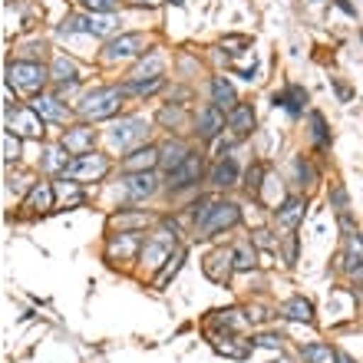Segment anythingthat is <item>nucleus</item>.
<instances>
[{
	"label": "nucleus",
	"instance_id": "nucleus-11",
	"mask_svg": "<svg viewBox=\"0 0 363 363\" xmlns=\"http://www.w3.org/2000/svg\"><path fill=\"white\" fill-rule=\"evenodd\" d=\"M135 255H143V241H139V231H119V235H109L106 241V258L109 261H129Z\"/></svg>",
	"mask_w": 363,
	"mask_h": 363
},
{
	"label": "nucleus",
	"instance_id": "nucleus-51",
	"mask_svg": "<svg viewBox=\"0 0 363 363\" xmlns=\"http://www.w3.org/2000/svg\"><path fill=\"white\" fill-rule=\"evenodd\" d=\"M175 4H182V0H175Z\"/></svg>",
	"mask_w": 363,
	"mask_h": 363
},
{
	"label": "nucleus",
	"instance_id": "nucleus-2",
	"mask_svg": "<svg viewBox=\"0 0 363 363\" xmlns=\"http://www.w3.org/2000/svg\"><path fill=\"white\" fill-rule=\"evenodd\" d=\"M125 99L123 86H96L93 93H86L77 103V116L86 123H99V119H113L119 113V106Z\"/></svg>",
	"mask_w": 363,
	"mask_h": 363
},
{
	"label": "nucleus",
	"instance_id": "nucleus-22",
	"mask_svg": "<svg viewBox=\"0 0 363 363\" xmlns=\"http://www.w3.org/2000/svg\"><path fill=\"white\" fill-rule=\"evenodd\" d=\"M281 317L284 320H297V324H314V304L301 294L287 297L284 304H281Z\"/></svg>",
	"mask_w": 363,
	"mask_h": 363
},
{
	"label": "nucleus",
	"instance_id": "nucleus-39",
	"mask_svg": "<svg viewBox=\"0 0 363 363\" xmlns=\"http://www.w3.org/2000/svg\"><path fill=\"white\" fill-rule=\"evenodd\" d=\"M330 208H334L337 215H347V208H350V199H347V189H344V185H334V189H330Z\"/></svg>",
	"mask_w": 363,
	"mask_h": 363
},
{
	"label": "nucleus",
	"instance_id": "nucleus-45",
	"mask_svg": "<svg viewBox=\"0 0 363 363\" xmlns=\"http://www.w3.org/2000/svg\"><path fill=\"white\" fill-rule=\"evenodd\" d=\"M297 261V238L287 241V264H294Z\"/></svg>",
	"mask_w": 363,
	"mask_h": 363
},
{
	"label": "nucleus",
	"instance_id": "nucleus-41",
	"mask_svg": "<svg viewBox=\"0 0 363 363\" xmlns=\"http://www.w3.org/2000/svg\"><path fill=\"white\" fill-rule=\"evenodd\" d=\"M67 155H63V152H60V149H47V159H43V169H50V172H57V169H60V172H63V169H67Z\"/></svg>",
	"mask_w": 363,
	"mask_h": 363
},
{
	"label": "nucleus",
	"instance_id": "nucleus-7",
	"mask_svg": "<svg viewBox=\"0 0 363 363\" xmlns=\"http://www.w3.org/2000/svg\"><path fill=\"white\" fill-rule=\"evenodd\" d=\"M43 123H47V119H43L33 106L7 113V129L10 133H17V135H23V139H40V135H43Z\"/></svg>",
	"mask_w": 363,
	"mask_h": 363
},
{
	"label": "nucleus",
	"instance_id": "nucleus-36",
	"mask_svg": "<svg viewBox=\"0 0 363 363\" xmlns=\"http://www.w3.org/2000/svg\"><path fill=\"white\" fill-rule=\"evenodd\" d=\"M311 139H314L317 149H327V145H330V135H327V125H324V116L320 113H311Z\"/></svg>",
	"mask_w": 363,
	"mask_h": 363
},
{
	"label": "nucleus",
	"instance_id": "nucleus-37",
	"mask_svg": "<svg viewBox=\"0 0 363 363\" xmlns=\"http://www.w3.org/2000/svg\"><path fill=\"white\" fill-rule=\"evenodd\" d=\"M215 320H218L225 330H241V327L248 324V317H241V311H235V307H231V311H218Z\"/></svg>",
	"mask_w": 363,
	"mask_h": 363
},
{
	"label": "nucleus",
	"instance_id": "nucleus-43",
	"mask_svg": "<svg viewBox=\"0 0 363 363\" xmlns=\"http://www.w3.org/2000/svg\"><path fill=\"white\" fill-rule=\"evenodd\" d=\"M251 241H255V248H274V245H277V238L271 235L268 228H258L255 235H251Z\"/></svg>",
	"mask_w": 363,
	"mask_h": 363
},
{
	"label": "nucleus",
	"instance_id": "nucleus-38",
	"mask_svg": "<svg viewBox=\"0 0 363 363\" xmlns=\"http://www.w3.org/2000/svg\"><path fill=\"white\" fill-rule=\"evenodd\" d=\"M20 159V143H17V133H4V162H17Z\"/></svg>",
	"mask_w": 363,
	"mask_h": 363
},
{
	"label": "nucleus",
	"instance_id": "nucleus-12",
	"mask_svg": "<svg viewBox=\"0 0 363 363\" xmlns=\"http://www.w3.org/2000/svg\"><path fill=\"white\" fill-rule=\"evenodd\" d=\"M225 123H228V116L221 113L215 103H208V106H201L199 116H195V133H199L201 143H211L225 129Z\"/></svg>",
	"mask_w": 363,
	"mask_h": 363
},
{
	"label": "nucleus",
	"instance_id": "nucleus-30",
	"mask_svg": "<svg viewBox=\"0 0 363 363\" xmlns=\"http://www.w3.org/2000/svg\"><path fill=\"white\" fill-rule=\"evenodd\" d=\"M255 264H258L255 241H238V245H235V271H251Z\"/></svg>",
	"mask_w": 363,
	"mask_h": 363
},
{
	"label": "nucleus",
	"instance_id": "nucleus-24",
	"mask_svg": "<svg viewBox=\"0 0 363 363\" xmlns=\"http://www.w3.org/2000/svg\"><path fill=\"white\" fill-rule=\"evenodd\" d=\"M211 103L218 106L221 113L228 116L235 106H238V96H235V86H231L225 77H211Z\"/></svg>",
	"mask_w": 363,
	"mask_h": 363
},
{
	"label": "nucleus",
	"instance_id": "nucleus-33",
	"mask_svg": "<svg viewBox=\"0 0 363 363\" xmlns=\"http://www.w3.org/2000/svg\"><path fill=\"white\" fill-rule=\"evenodd\" d=\"M182 261H185V251L175 248L172 258H169V264H162V271L155 274V287H165V284H169V281H172V277L182 271Z\"/></svg>",
	"mask_w": 363,
	"mask_h": 363
},
{
	"label": "nucleus",
	"instance_id": "nucleus-16",
	"mask_svg": "<svg viewBox=\"0 0 363 363\" xmlns=\"http://www.w3.org/2000/svg\"><path fill=\"white\" fill-rule=\"evenodd\" d=\"M93 139H96V133L89 125H69L67 133H63V149L73 155H86V152H93Z\"/></svg>",
	"mask_w": 363,
	"mask_h": 363
},
{
	"label": "nucleus",
	"instance_id": "nucleus-1",
	"mask_svg": "<svg viewBox=\"0 0 363 363\" xmlns=\"http://www.w3.org/2000/svg\"><path fill=\"white\" fill-rule=\"evenodd\" d=\"M191 218H195V238L205 241L225 228H235L241 221V208L225 199H201L191 205Z\"/></svg>",
	"mask_w": 363,
	"mask_h": 363
},
{
	"label": "nucleus",
	"instance_id": "nucleus-46",
	"mask_svg": "<svg viewBox=\"0 0 363 363\" xmlns=\"http://www.w3.org/2000/svg\"><path fill=\"white\" fill-rule=\"evenodd\" d=\"M129 4H135V7H155V4H162V0H129Z\"/></svg>",
	"mask_w": 363,
	"mask_h": 363
},
{
	"label": "nucleus",
	"instance_id": "nucleus-35",
	"mask_svg": "<svg viewBox=\"0 0 363 363\" xmlns=\"http://www.w3.org/2000/svg\"><path fill=\"white\" fill-rule=\"evenodd\" d=\"M294 172H297V185H301V189H314L317 169L307 162V159H301V155H297V159H294Z\"/></svg>",
	"mask_w": 363,
	"mask_h": 363
},
{
	"label": "nucleus",
	"instance_id": "nucleus-19",
	"mask_svg": "<svg viewBox=\"0 0 363 363\" xmlns=\"http://www.w3.org/2000/svg\"><path fill=\"white\" fill-rule=\"evenodd\" d=\"M189 155H191V149L182 143V139H169L165 145H159V165L165 169V175L175 172V169L189 159Z\"/></svg>",
	"mask_w": 363,
	"mask_h": 363
},
{
	"label": "nucleus",
	"instance_id": "nucleus-29",
	"mask_svg": "<svg viewBox=\"0 0 363 363\" xmlns=\"http://www.w3.org/2000/svg\"><path fill=\"white\" fill-rule=\"evenodd\" d=\"M149 215L145 211H116L113 218H109V228H119V231H133L135 225H149Z\"/></svg>",
	"mask_w": 363,
	"mask_h": 363
},
{
	"label": "nucleus",
	"instance_id": "nucleus-20",
	"mask_svg": "<svg viewBox=\"0 0 363 363\" xmlns=\"http://www.w3.org/2000/svg\"><path fill=\"white\" fill-rule=\"evenodd\" d=\"M33 109H37L47 123H67V116H69V109H67V103H60V96H47V93H40L37 99H33Z\"/></svg>",
	"mask_w": 363,
	"mask_h": 363
},
{
	"label": "nucleus",
	"instance_id": "nucleus-48",
	"mask_svg": "<svg viewBox=\"0 0 363 363\" xmlns=\"http://www.w3.org/2000/svg\"><path fill=\"white\" fill-rule=\"evenodd\" d=\"M337 7H344V10H347V13H357V10H354V7H350V4H347V0H337Z\"/></svg>",
	"mask_w": 363,
	"mask_h": 363
},
{
	"label": "nucleus",
	"instance_id": "nucleus-31",
	"mask_svg": "<svg viewBox=\"0 0 363 363\" xmlns=\"http://www.w3.org/2000/svg\"><path fill=\"white\" fill-rule=\"evenodd\" d=\"M301 357L307 363H337V350H330L327 344H304L301 347Z\"/></svg>",
	"mask_w": 363,
	"mask_h": 363
},
{
	"label": "nucleus",
	"instance_id": "nucleus-4",
	"mask_svg": "<svg viewBox=\"0 0 363 363\" xmlns=\"http://www.w3.org/2000/svg\"><path fill=\"white\" fill-rule=\"evenodd\" d=\"M7 79L17 89L37 93V89H43V83L50 79V69H43L37 60H13V63H7Z\"/></svg>",
	"mask_w": 363,
	"mask_h": 363
},
{
	"label": "nucleus",
	"instance_id": "nucleus-26",
	"mask_svg": "<svg viewBox=\"0 0 363 363\" xmlns=\"http://www.w3.org/2000/svg\"><path fill=\"white\" fill-rule=\"evenodd\" d=\"M162 69H165V57L162 53H149V57L139 63V67L129 73L133 83H145V79H162Z\"/></svg>",
	"mask_w": 363,
	"mask_h": 363
},
{
	"label": "nucleus",
	"instance_id": "nucleus-17",
	"mask_svg": "<svg viewBox=\"0 0 363 363\" xmlns=\"http://www.w3.org/2000/svg\"><path fill=\"white\" fill-rule=\"evenodd\" d=\"M53 201H57V189L50 185V182H33L27 191V199H23V208L30 211H50L53 208Z\"/></svg>",
	"mask_w": 363,
	"mask_h": 363
},
{
	"label": "nucleus",
	"instance_id": "nucleus-14",
	"mask_svg": "<svg viewBox=\"0 0 363 363\" xmlns=\"http://www.w3.org/2000/svg\"><path fill=\"white\" fill-rule=\"evenodd\" d=\"M155 165H159V145H139L133 152L123 159V169L125 172H152Z\"/></svg>",
	"mask_w": 363,
	"mask_h": 363
},
{
	"label": "nucleus",
	"instance_id": "nucleus-32",
	"mask_svg": "<svg viewBox=\"0 0 363 363\" xmlns=\"http://www.w3.org/2000/svg\"><path fill=\"white\" fill-rule=\"evenodd\" d=\"M159 125L162 129H182L185 125V109H182L179 103H169L159 109Z\"/></svg>",
	"mask_w": 363,
	"mask_h": 363
},
{
	"label": "nucleus",
	"instance_id": "nucleus-49",
	"mask_svg": "<svg viewBox=\"0 0 363 363\" xmlns=\"http://www.w3.org/2000/svg\"><path fill=\"white\" fill-rule=\"evenodd\" d=\"M274 363H291V360H284V357H277V360Z\"/></svg>",
	"mask_w": 363,
	"mask_h": 363
},
{
	"label": "nucleus",
	"instance_id": "nucleus-34",
	"mask_svg": "<svg viewBox=\"0 0 363 363\" xmlns=\"http://www.w3.org/2000/svg\"><path fill=\"white\" fill-rule=\"evenodd\" d=\"M235 340H238V337H225V344H221V340H211V347H215V350H218V354H225V357H235V360H245V357L251 354V344H235Z\"/></svg>",
	"mask_w": 363,
	"mask_h": 363
},
{
	"label": "nucleus",
	"instance_id": "nucleus-47",
	"mask_svg": "<svg viewBox=\"0 0 363 363\" xmlns=\"http://www.w3.org/2000/svg\"><path fill=\"white\" fill-rule=\"evenodd\" d=\"M337 363H354V357L344 354V350H337Z\"/></svg>",
	"mask_w": 363,
	"mask_h": 363
},
{
	"label": "nucleus",
	"instance_id": "nucleus-15",
	"mask_svg": "<svg viewBox=\"0 0 363 363\" xmlns=\"http://www.w3.org/2000/svg\"><path fill=\"white\" fill-rule=\"evenodd\" d=\"M172 245H175V238H152V241H145L139 258H143V264H149L152 271H162V264L172 258Z\"/></svg>",
	"mask_w": 363,
	"mask_h": 363
},
{
	"label": "nucleus",
	"instance_id": "nucleus-27",
	"mask_svg": "<svg viewBox=\"0 0 363 363\" xmlns=\"http://www.w3.org/2000/svg\"><path fill=\"white\" fill-rule=\"evenodd\" d=\"M304 103H307L304 86H287L284 93H274V106L287 109L291 116H301V113H304Z\"/></svg>",
	"mask_w": 363,
	"mask_h": 363
},
{
	"label": "nucleus",
	"instance_id": "nucleus-8",
	"mask_svg": "<svg viewBox=\"0 0 363 363\" xmlns=\"http://www.w3.org/2000/svg\"><path fill=\"white\" fill-rule=\"evenodd\" d=\"M201 172H205V159H201V152H191L189 159H185L179 169H175V172L165 175V185H169V191L191 189V185L201 179Z\"/></svg>",
	"mask_w": 363,
	"mask_h": 363
},
{
	"label": "nucleus",
	"instance_id": "nucleus-6",
	"mask_svg": "<svg viewBox=\"0 0 363 363\" xmlns=\"http://www.w3.org/2000/svg\"><path fill=\"white\" fill-rule=\"evenodd\" d=\"M145 53V37L143 33H119L106 43L103 60L106 63H119V60H135Z\"/></svg>",
	"mask_w": 363,
	"mask_h": 363
},
{
	"label": "nucleus",
	"instance_id": "nucleus-18",
	"mask_svg": "<svg viewBox=\"0 0 363 363\" xmlns=\"http://www.w3.org/2000/svg\"><path fill=\"white\" fill-rule=\"evenodd\" d=\"M238 162L231 159V155H221L218 162L211 165L208 172V182L215 185V189H231V185H238Z\"/></svg>",
	"mask_w": 363,
	"mask_h": 363
},
{
	"label": "nucleus",
	"instance_id": "nucleus-21",
	"mask_svg": "<svg viewBox=\"0 0 363 363\" xmlns=\"http://www.w3.org/2000/svg\"><path fill=\"white\" fill-rule=\"evenodd\" d=\"M340 261H344V271H350V274L357 268H363V238L357 228L344 231V255H340Z\"/></svg>",
	"mask_w": 363,
	"mask_h": 363
},
{
	"label": "nucleus",
	"instance_id": "nucleus-42",
	"mask_svg": "<svg viewBox=\"0 0 363 363\" xmlns=\"http://www.w3.org/2000/svg\"><path fill=\"white\" fill-rule=\"evenodd\" d=\"M261 179H268V175H264V165H255V169H248V182H245V189H248L251 191V195H258V189H261V185H264V182H261Z\"/></svg>",
	"mask_w": 363,
	"mask_h": 363
},
{
	"label": "nucleus",
	"instance_id": "nucleus-13",
	"mask_svg": "<svg viewBox=\"0 0 363 363\" xmlns=\"http://www.w3.org/2000/svg\"><path fill=\"white\" fill-rule=\"evenodd\" d=\"M155 189H159V179H155V172H135V175H129V179L123 182V195L129 201L152 199Z\"/></svg>",
	"mask_w": 363,
	"mask_h": 363
},
{
	"label": "nucleus",
	"instance_id": "nucleus-50",
	"mask_svg": "<svg viewBox=\"0 0 363 363\" xmlns=\"http://www.w3.org/2000/svg\"><path fill=\"white\" fill-rule=\"evenodd\" d=\"M357 294H360V301H363V287H357Z\"/></svg>",
	"mask_w": 363,
	"mask_h": 363
},
{
	"label": "nucleus",
	"instance_id": "nucleus-3",
	"mask_svg": "<svg viewBox=\"0 0 363 363\" xmlns=\"http://www.w3.org/2000/svg\"><path fill=\"white\" fill-rule=\"evenodd\" d=\"M109 169H113V165H109L106 155L86 152V155H77L60 175H63V182H99L109 175Z\"/></svg>",
	"mask_w": 363,
	"mask_h": 363
},
{
	"label": "nucleus",
	"instance_id": "nucleus-5",
	"mask_svg": "<svg viewBox=\"0 0 363 363\" xmlns=\"http://www.w3.org/2000/svg\"><path fill=\"white\" fill-rule=\"evenodd\" d=\"M145 135H149V123L139 116H125L109 129V143L119 145V149H133V145L145 143Z\"/></svg>",
	"mask_w": 363,
	"mask_h": 363
},
{
	"label": "nucleus",
	"instance_id": "nucleus-40",
	"mask_svg": "<svg viewBox=\"0 0 363 363\" xmlns=\"http://www.w3.org/2000/svg\"><path fill=\"white\" fill-rule=\"evenodd\" d=\"M83 7L89 10V13H116V7H119V0H83Z\"/></svg>",
	"mask_w": 363,
	"mask_h": 363
},
{
	"label": "nucleus",
	"instance_id": "nucleus-10",
	"mask_svg": "<svg viewBox=\"0 0 363 363\" xmlns=\"http://www.w3.org/2000/svg\"><path fill=\"white\" fill-rule=\"evenodd\" d=\"M201 268H205V277H208V281H215V284H228V277L235 274V248L211 251Z\"/></svg>",
	"mask_w": 363,
	"mask_h": 363
},
{
	"label": "nucleus",
	"instance_id": "nucleus-44",
	"mask_svg": "<svg viewBox=\"0 0 363 363\" xmlns=\"http://www.w3.org/2000/svg\"><path fill=\"white\" fill-rule=\"evenodd\" d=\"M281 340H284L281 334H261L255 337V347H281Z\"/></svg>",
	"mask_w": 363,
	"mask_h": 363
},
{
	"label": "nucleus",
	"instance_id": "nucleus-9",
	"mask_svg": "<svg viewBox=\"0 0 363 363\" xmlns=\"http://www.w3.org/2000/svg\"><path fill=\"white\" fill-rule=\"evenodd\" d=\"M113 17H96V13H89V17H67L63 20V27H60V33L63 37H77V33H93V37H106L109 30H113Z\"/></svg>",
	"mask_w": 363,
	"mask_h": 363
},
{
	"label": "nucleus",
	"instance_id": "nucleus-23",
	"mask_svg": "<svg viewBox=\"0 0 363 363\" xmlns=\"http://www.w3.org/2000/svg\"><path fill=\"white\" fill-rule=\"evenodd\" d=\"M304 199H297V195H291V199L281 201V208H277V225L287 231H294L301 221H304Z\"/></svg>",
	"mask_w": 363,
	"mask_h": 363
},
{
	"label": "nucleus",
	"instance_id": "nucleus-25",
	"mask_svg": "<svg viewBox=\"0 0 363 363\" xmlns=\"http://www.w3.org/2000/svg\"><path fill=\"white\" fill-rule=\"evenodd\" d=\"M228 129L238 139H245V135L255 129V109H251V103H238L235 109L228 113Z\"/></svg>",
	"mask_w": 363,
	"mask_h": 363
},
{
	"label": "nucleus",
	"instance_id": "nucleus-28",
	"mask_svg": "<svg viewBox=\"0 0 363 363\" xmlns=\"http://www.w3.org/2000/svg\"><path fill=\"white\" fill-rule=\"evenodd\" d=\"M50 79H57L60 86H63V83H77L79 79L77 63L67 57H53V63H50Z\"/></svg>",
	"mask_w": 363,
	"mask_h": 363
}]
</instances>
